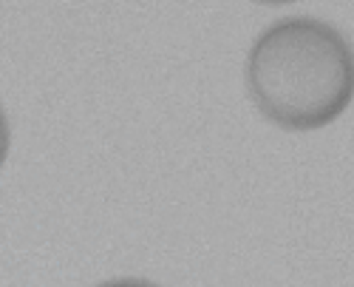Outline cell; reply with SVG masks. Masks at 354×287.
Segmentation results:
<instances>
[{
	"label": "cell",
	"mask_w": 354,
	"mask_h": 287,
	"mask_svg": "<svg viewBox=\"0 0 354 287\" xmlns=\"http://www.w3.org/2000/svg\"><path fill=\"white\" fill-rule=\"evenodd\" d=\"M247 85L267 120L292 131L335 123L351 100V54L340 32L289 17L263 32L247 60Z\"/></svg>",
	"instance_id": "6da1fadb"
},
{
	"label": "cell",
	"mask_w": 354,
	"mask_h": 287,
	"mask_svg": "<svg viewBox=\"0 0 354 287\" xmlns=\"http://www.w3.org/2000/svg\"><path fill=\"white\" fill-rule=\"evenodd\" d=\"M9 139H12V134H9V120H6L3 108H0V165L6 162V154H9Z\"/></svg>",
	"instance_id": "7a4b0ae2"
},
{
	"label": "cell",
	"mask_w": 354,
	"mask_h": 287,
	"mask_svg": "<svg viewBox=\"0 0 354 287\" xmlns=\"http://www.w3.org/2000/svg\"><path fill=\"white\" fill-rule=\"evenodd\" d=\"M97 287H159V284L145 281V279H113V281H102Z\"/></svg>",
	"instance_id": "3957f363"
}]
</instances>
